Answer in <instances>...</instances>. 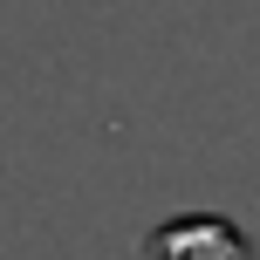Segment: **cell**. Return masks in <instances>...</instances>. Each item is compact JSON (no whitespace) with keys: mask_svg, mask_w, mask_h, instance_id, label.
Here are the masks:
<instances>
[{"mask_svg":"<svg viewBox=\"0 0 260 260\" xmlns=\"http://www.w3.org/2000/svg\"><path fill=\"white\" fill-rule=\"evenodd\" d=\"M151 260H247V240L226 219H171L151 233Z\"/></svg>","mask_w":260,"mask_h":260,"instance_id":"1","label":"cell"}]
</instances>
